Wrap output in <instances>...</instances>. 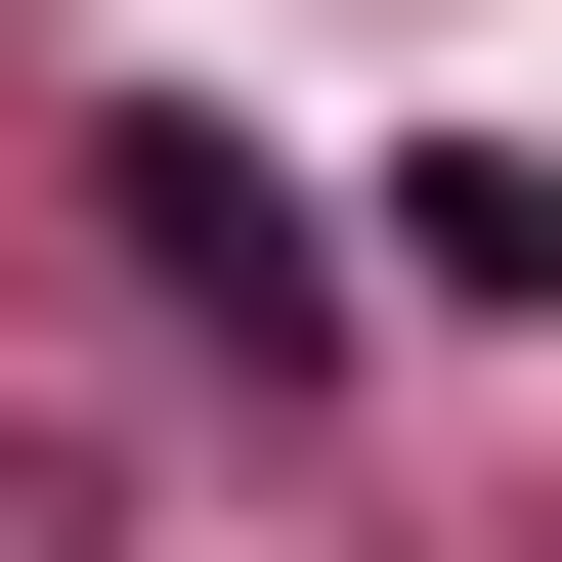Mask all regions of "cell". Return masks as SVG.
<instances>
[{
  "label": "cell",
  "instance_id": "cell-1",
  "mask_svg": "<svg viewBox=\"0 0 562 562\" xmlns=\"http://www.w3.org/2000/svg\"><path fill=\"white\" fill-rule=\"evenodd\" d=\"M87 173H131V260H173V303H216V347H260V390L347 347V216H303L260 131H173V87H131V131H87Z\"/></svg>",
  "mask_w": 562,
  "mask_h": 562
}]
</instances>
